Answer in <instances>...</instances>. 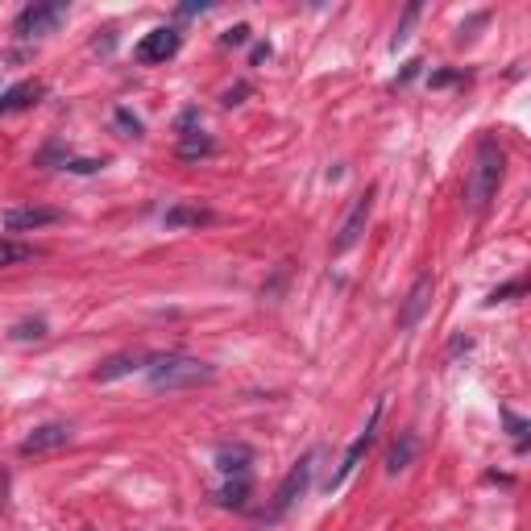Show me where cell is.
<instances>
[{
    "label": "cell",
    "mask_w": 531,
    "mask_h": 531,
    "mask_svg": "<svg viewBox=\"0 0 531 531\" xmlns=\"http://www.w3.org/2000/svg\"><path fill=\"white\" fill-rule=\"evenodd\" d=\"M63 21H67V5H63V0H42V5L21 9L13 30H17V38H46V34L59 30Z\"/></svg>",
    "instance_id": "cell-3"
},
{
    "label": "cell",
    "mask_w": 531,
    "mask_h": 531,
    "mask_svg": "<svg viewBox=\"0 0 531 531\" xmlns=\"http://www.w3.org/2000/svg\"><path fill=\"white\" fill-rule=\"evenodd\" d=\"M245 92H249L245 83H237V88H229V92H225V104H229V108H233V104H241V96H245Z\"/></svg>",
    "instance_id": "cell-25"
},
{
    "label": "cell",
    "mask_w": 531,
    "mask_h": 531,
    "mask_svg": "<svg viewBox=\"0 0 531 531\" xmlns=\"http://www.w3.org/2000/svg\"><path fill=\"white\" fill-rule=\"evenodd\" d=\"M378 419H382V403L374 407V415H370V424H366V432H361L353 444H349V453H345V461H341V469L337 473H332V478H328V490H341L345 482H349V473L357 469V461L361 457H366L370 453V444H374V432H378Z\"/></svg>",
    "instance_id": "cell-8"
},
{
    "label": "cell",
    "mask_w": 531,
    "mask_h": 531,
    "mask_svg": "<svg viewBox=\"0 0 531 531\" xmlns=\"http://www.w3.org/2000/svg\"><path fill=\"white\" fill-rule=\"evenodd\" d=\"M38 96H42V83H38V79H21V83H13L9 92H0V117H13V113H21V108L38 104Z\"/></svg>",
    "instance_id": "cell-11"
},
{
    "label": "cell",
    "mask_w": 531,
    "mask_h": 531,
    "mask_svg": "<svg viewBox=\"0 0 531 531\" xmlns=\"http://www.w3.org/2000/svg\"><path fill=\"white\" fill-rule=\"evenodd\" d=\"M146 366H150V353H117V357H108L92 378L96 382H117V378H125L133 370H146Z\"/></svg>",
    "instance_id": "cell-12"
},
{
    "label": "cell",
    "mask_w": 531,
    "mask_h": 531,
    "mask_svg": "<svg viewBox=\"0 0 531 531\" xmlns=\"http://www.w3.org/2000/svg\"><path fill=\"white\" fill-rule=\"evenodd\" d=\"M104 166V158H75V162H67V171H75V175H92V171H100Z\"/></svg>",
    "instance_id": "cell-21"
},
{
    "label": "cell",
    "mask_w": 531,
    "mask_h": 531,
    "mask_svg": "<svg viewBox=\"0 0 531 531\" xmlns=\"http://www.w3.org/2000/svg\"><path fill=\"white\" fill-rule=\"evenodd\" d=\"M411 457H415V436H403L386 457V473H403L411 465Z\"/></svg>",
    "instance_id": "cell-17"
},
{
    "label": "cell",
    "mask_w": 531,
    "mask_h": 531,
    "mask_svg": "<svg viewBox=\"0 0 531 531\" xmlns=\"http://www.w3.org/2000/svg\"><path fill=\"white\" fill-rule=\"evenodd\" d=\"M204 154H212V137L208 133H200V129H187L183 133V142H179V158H204Z\"/></svg>",
    "instance_id": "cell-15"
},
{
    "label": "cell",
    "mask_w": 531,
    "mask_h": 531,
    "mask_svg": "<svg viewBox=\"0 0 531 531\" xmlns=\"http://www.w3.org/2000/svg\"><path fill=\"white\" fill-rule=\"evenodd\" d=\"M415 21H419V5H411V9L403 13V21H399V30H395V42H390V46H395V50H399V46H403V42L411 38V25H415Z\"/></svg>",
    "instance_id": "cell-20"
},
{
    "label": "cell",
    "mask_w": 531,
    "mask_h": 531,
    "mask_svg": "<svg viewBox=\"0 0 531 531\" xmlns=\"http://www.w3.org/2000/svg\"><path fill=\"white\" fill-rule=\"evenodd\" d=\"M179 46H183V34L175 30V25H158V30L137 38L133 59L137 63H166V59H175V54H179Z\"/></svg>",
    "instance_id": "cell-5"
},
{
    "label": "cell",
    "mask_w": 531,
    "mask_h": 531,
    "mask_svg": "<svg viewBox=\"0 0 531 531\" xmlns=\"http://www.w3.org/2000/svg\"><path fill=\"white\" fill-rule=\"evenodd\" d=\"M216 465L225 469V473H237V478H245V469H249V449H241V444H225V449L216 453Z\"/></svg>",
    "instance_id": "cell-16"
},
{
    "label": "cell",
    "mask_w": 531,
    "mask_h": 531,
    "mask_svg": "<svg viewBox=\"0 0 531 531\" xmlns=\"http://www.w3.org/2000/svg\"><path fill=\"white\" fill-rule=\"evenodd\" d=\"M270 59V46H254V63H266Z\"/></svg>",
    "instance_id": "cell-26"
},
{
    "label": "cell",
    "mask_w": 531,
    "mask_h": 531,
    "mask_svg": "<svg viewBox=\"0 0 531 531\" xmlns=\"http://www.w3.org/2000/svg\"><path fill=\"white\" fill-rule=\"evenodd\" d=\"M245 494H249V478H237L220 490V502H225V507H245Z\"/></svg>",
    "instance_id": "cell-19"
},
{
    "label": "cell",
    "mask_w": 531,
    "mask_h": 531,
    "mask_svg": "<svg viewBox=\"0 0 531 531\" xmlns=\"http://www.w3.org/2000/svg\"><path fill=\"white\" fill-rule=\"evenodd\" d=\"M146 378H150L154 390H191V386H208L216 378V370L200 357L162 353V357H150Z\"/></svg>",
    "instance_id": "cell-1"
},
{
    "label": "cell",
    "mask_w": 531,
    "mask_h": 531,
    "mask_svg": "<svg viewBox=\"0 0 531 531\" xmlns=\"http://www.w3.org/2000/svg\"><path fill=\"white\" fill-rule=\"evenodd\" d=\"M75 440V428L63 424V419H54V424H38L30 436L21 440V457H38V453H54L63 449V444Z\"/></svg>",
    "instance_id": "cell-6"
},
{
    "label": "cell",
    "mask_w": 531,
    "mask_h": 531,
    "mask_svg": "<svg viewBox=\"0 0 531 531\" xmlns=\"http://www.w3.org/2000/svg\"><path fill=\"white\" fill-rule=\"evenodd\" d=\"M502 146L494 142V137H482V146H478V158H473L469 166V183H465V200L473 212H482L490 200H494V191L502 183Z\"/></svg>",
    "instance_id": "cell-2"
},
{
    "label": "cell",
    "mask_w": 531,
    "mask_h": 531,
    "mask_svg": "<svg viewBox=\"0 0 531 531\" xmlns=\"http://www.w3.org/2000/svg\"><path fill=\"white\" fill-rule=\"evenodd\" d=\"M30 258H34V245L0 237V270H5V266H21V262H30Z\"/></svg>",
    "instance_id": "cell-14"
},
{
    "label": "cell",
    "mask_w": 531,
    "mask_h": 531,
    "mask_svg": "<svg viewBox=\"0 0 531 531\" xmlns=\"http://www.w3.org/2000/svg\"><path fill=\"white\" fill-rule=\"evenodd\" d=\"M162 220H166V229H200V225H212L216 216L200 204H171Z\"/></svg>",
    "instance_id": "cell-13"
},
{
    "label": "cell",
    "mask_w": 531,
    "mask_h": 531,
    "mask_svg": "<svg viewBox=\"0 0 531 531\" xmlns=\"http://www.w3.org/2000/svg\"><path fill=\"white\" fill-rule=\"evenodd\" d=\"M432 291H436L432 274H419V278H415V287L407 291V303H403V312H399V328H415L419 320H424L428 303H432Z\"/></svg>",
    "instance_id": "cell-10"
},
{
    "label": "cell",
    "mask_w": 531,
    "mask_h": 531,
    "mask_svg": "<svg viewBox=\"0 0 531 531\" xmlns=\"http://www.w3.org/2000/svg\"><path fill=\"white\" fill-rule=\"evenodd\" d=\"M523 291V283H507V287H498L494 295H490V303H502V299H511V295H519Z\"/></svg>",
    "instance_id": "cell-24"
},
{
    "label": "cell",
    "mask_w": 531,
    "mask_h": 531,
    "mask_svg": "<svg viewBox=\"0 0 531 531\" xmlns=\"http://www.w3.org/2000/svg\"><path fill=\"white\" fill-rule=\"evenodd\" d=\"M370 212H374V187H366L353 200V208H349V216H345V225H341V233L332 237V258H341V254H349V249L366 237V225H370Z\"/></svg>",
    "instance_id": "cell-4"
},
{
    "label": "cell",
    "mask_w": 531,
    "mask_h": 531,
    "mask_svg": "<svg viewBox=\"0 0 531 531\" xmlns=\"http://www.w3.org/2000/svg\"><path fill=\"white\" fill-rule=\"evenodd\" d=\"M241 42H249V25H233L225 34V46H241Z\"/></svg>",
    "instance_id": "cell-23"
},
{
    "label": "cell",
    "mask_w": 531,
    "mask_h": 531,
    "mask_svg": "<svg viewBox=\"0 0 531 531\" xmlns=\"http://www.w3.org/2000/svg\"><path fill=\"white\" fill-rule=\"evenodd\" d=\"M9 337L13 341H42L46 337V320H21V324H13Z\"/></svg>",
    "instance_id": "cell-18"
},
{
    "label": "cell",
    "mask_w": 531,
    "mask_h": 531,
    "mask_svg": "<svg viewBox=\"0 0 531 531\" xmlns=\"http://www.w3.org/2000/svg\"><path fill=\"white\" fill-rule=\"evenodd\" d=\"M63 212L59 208H42V204H25V208H9L0 216V225L9 233H34V229H46V225H59Z\"/></svg>",
    "instance_id": "cell-7"
},
{
    "label": "cell",
    "mask_w": 531,
    "mask_h": 531,
    "mask_svg": "<svg viewBox=\"0 0 531 531\" xmlns=\"http://www.w3.org/2000/svg\"><path fill=\"white\" fill-rule=\"evenodd\" d=\"M117 125L125 129V137H142V121H137V117H129L125 108H121V113H117Z\"/></svg>",
    "instance_id": "cell-22"
},
{
    "label": "cell",
    "mask_w": 531,
    "mask_h": 531,
    "mask_svg": "<svg viewBox=\"0 0 531 531\" xmlns=\"http://www.w3.org/2000/svg\"><path fill=\"white\" fill-rule=\"evenodd\" d=\"M307 482H312V453H307L287 478H283V486H278V494H274V515H283V511H291L295 507V498L307 490Z\"/></svg>",
    "instance_id": "cell-9"
}]
</instances>
